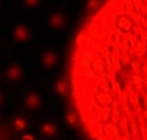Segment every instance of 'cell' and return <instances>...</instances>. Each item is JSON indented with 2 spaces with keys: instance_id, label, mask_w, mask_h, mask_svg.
Masks as SVG:
<instances>
[{
  "instance_id": "cell-6",
  "label": "cell",
  "mask_w": 147,
  "mask_h": 140,
  "mask_svg": "<svg viewBox=\"0 0 147 140\" xmlns=\"http://www.w3.org/2000/svg\"><path fill=\"white\" fill-rule=\"evenodd\" d=\"M66 123H68V124H71V126H74V127H75V126L78 124V117H77V114L74 113V111L66 113Z\"/></svg>"
},
{
  "instance_id": "cell-9",
  "label": "cell",
  "mask_w": 147,
  "mask_h": 140,
  "mask_svg": "<svg viewBox=\"0 0 147 140\" xmlns=\"http://www.w3.org/2000/svg\"><path fill=\"white\" fill-rule=\"evenodd\" d=\"M56 90H58V93H59V94L66 95V93H68V85H66V83H65L63 80H61V81L56 84Z\"/></svg>"
},
{
  "instance_id": "cell-8",
  "label": "cell",
  "mask_w": 147,
  "mask_h": 140,
  "mask_svg": "<svg viewBox=\"0 0 147 140\" xmlns=\"http://www.w3.org/2000/svg\"><path fill=\"white\" fill-rule=\"evenodd\" d=\"M13 127H15L16 131H22V130L26 129V121H25L23 118H16V120L13 121Z\"/></svg>"
},
{
  "instance_id": "cell-10",
  "label": "cell",
  "mask_w": 147,
  "mask_h": 140,
  "mask_svg": "<svg viewBox=\"0 0 147 140\" xmlns=\"http://www.w3.org/2000/svg\"><path fill=\"white\" fill-rule=\"evenodd\" d=\"M100 5H101V3H100V0H90V3H88V9L94 10V9H97Z\"/></svg>"
},
{
  "instance_id": "cell-2",
  "label": "cell",
  "mask_w": 147,
  "mask_h": 140,
  "mask_svg": "<svg viewBox=\"0 0 147 140\" xmlns=\"http://www.w3.org/2000/svg\"><path fill=\"white\" fill-rule=\"evenodd\" d=\"M40 131H42V134H45L48 137H52V136L56 134V126L52 124V123H43Z\"/></svg>"
},
{
  "instance_id": "cell-5",
  "label": "cell",
  "mask_w": 147,
  "mask_h": 140,
  "mask_svg": "<svg viewBox=\"0 0 147 140\" xmlns=\"http://www.w3.org/2000/svg\"><path fill=\"white\" fill-rule=\"evenodd\" d=\"M77 43H78L80 48H88L90 43H91V38L87 36V35H84V33H81V35H78V38H77Z\"/></svg>"
},
{
  "instance_id": "cell-7",
  "label": "cell",
  "mask_w": 147,
  "mask_h": 140,
  "mask_svg": "<svg viewBox=\"0 0 147 140\" xmlns=\"http://www.w3.org/2000/svg\"><path fill=\"white\" fill-rule=\"evenodd\" d=\"M63 20H65L63 15H61V13H55V15H53V18H52V25L59 28V26H62V25H63Z\"/></svg>"
},
{
  "instance_id": "cell-11",
  "label": "cell",
  "mask_w": 147,
  "mask_h": 140,
  "mask_svg": "<svg viewBox=\"0 0 147 140\" xmlns=\"http://www.w3.org/2000/svg\"><path fill=\"white\" fill-rule=\"evenodd\" d=\"M55 62H56V61H55V55H53V53H48V55H46V64H48V65H53Z\"/></svg>"
},
{
  "instance_id": "cell-4",
  "label": "cell",
  "mask_w": 147,
  "mask_h": 140,
  "mask_svg": "<svg viewBox=\"0 0 147 140\" xmlns=\"http://www.w3.org/2000/svg\"><path fill=\"white\" fill-rule=\"evenodd\" d=\"M92 69L95 71V74H98V75H101V74H104V61H102V58H95V59H92Z\"/></svg>"
},
{
  "instance_id": "cell-3",
  "label": "cell",
  "mask_w": 147,
  "mask_h": 140,
  "mask_svg": "<svg viewBox=\"0 0 147 140\" xmlns=\"http://www.w3.org/2000/svg\"><path fill=\"white\" fill-rule=\"evenodd\" d=\"M39 106H40V98H39V95L30 94V95L26 98V107H28V108H38Z\"/></svg>"
},
{
  "instance_id": "cell-12",
  "label": "cell",
  "mask_w": 147,
  "mask_h": 140,
  "mask_svg": "<svg viewBox=\"0 0 147 140\" xmlns=\"http://www.w3.org/2000/svg\"><path fill=\"white\" fill-rule=\"evenodd\" d=\"M22 140H35V139H33V136L26 134V136H23V137H22Z\"/></svg>"
},
{
  "instance_id": "cell-1",
  "label": "cell",
  "mask_w": 147,
  "mask_h": 140,
  "mask_svg": "<svg viewBox=\"0 0 147 140\" xmlns=\"http://www.w3.org/2000/svg\"><path fill=\"white\" fill-rule=\"evenodd\" d=\"M95 100H97V103L101 104L102 107H105V106H108V104L113 103V97H111L110 91H101V93H97Z\"/></svg>"
}]
</instances>
